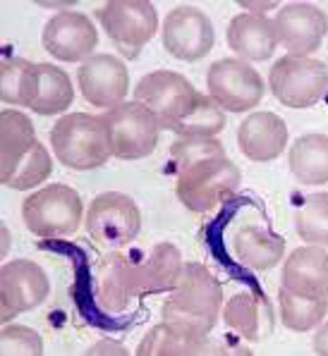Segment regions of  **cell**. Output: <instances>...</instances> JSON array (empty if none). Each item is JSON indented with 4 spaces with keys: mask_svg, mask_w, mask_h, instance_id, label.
I'll return each mask as SVG.
<instances>
[{
    "mask_svg": "<svg viewBox=\"0 0 328 356\" xmlns=\"http://www.w3.org/2000/svg\"><path fill=\"white\" fill-rule=\"evenodd\" d=\"M182 254L168 242L154 246L144 261H132L127 254H111L98 266L96 301L108 314H120L132 297L173 292L182 277Z\"/></svg>",
    "mask_w": 328,
    "mask_h": 356,
    "instance_id": "6da1fadb",
    "label": "cell"
},
{
    "mask_svg": "<svg viewBox=\"0 0 328 356\" xmlns=\"http://www.w3.org/2000/svg\"><path fill=\"white\" fill-rule=\"evenodd\" d=\"M223 287L201 263H185L173 297L163 304V321L199 337H209L218 323Z\"/></svg>",
    "mask_w": 328,
    "mask_h": 356,
    "instance_id": "7a4b0ae2",
    "label": "cell"
},
{
    "mask_svg": "<svg viewBox=\"0 0 328 356\" xmlns=\"http://www.w3.org/2000/svg\"><path fill=\"white\" fill-rule=\"evenodd\" d=\"M51 146L58 161L72 170L101 168L113 156L103 115L72 113L60 118L51 129Z\"/></svg>",
    "mask_w": 328,
    "mask_h": 356,
    "instance_id": "3957f363",
    "label": "cell"
},
{
    "mask_svg": "<svg viewBox=\"0 0 328 356\" xmlns=\"http://www.w3.org/2000/svg\"><path fill=\"white\" fill-rule=\"evenodd\" d=\"M242 172L226 156L206 158L178 172V199L189 211L209 213L240 189Z\"/></svg>",
    "mask_w": 328,
    "mask_h": 356,
    "instance_id": "277c9868",
    "label": "cell"
},
{
    "mask_svg": "<svg viewBox=\"0 0 328 356\" xmlns=\"http://www.w3.org/2000/svg\"><path fill=\"white\" fill-rule=\"evenodd\" d=\"M22 218H24L26 229L41 239L70 237L79 229V222L84 218V204L72 187L51 184L24 199Z\"/></svg>",
    "mask_w": 328,
    "mask_h": 356,
    "instance_id": "5b68a950",
    "label": "cell"
},
{
    "mask_svg": "<svg viewBox=\"0 0 328 356\" xmlns=\"http://www.w3.org/2000/svg\"><path fill=\"white\" fill-rule=\"evenodd\" d=\"M108 38L127 60H136L141 48L156 36L158 15L149 0H111L96 10Z\"/></svg>",
    "mask_w": 328,
    "mask_h": 356,
    "instance_id": "8992f818",
    "label": "cell"
},
{
    "mask_svg": "<svg viewBox=\"0 0 328 356\" xmlns=\"http://www.w3.org/2000/svg\"><path fill=\"white\" fill-rule=\"evenodd\" d=\"M199 91L182 74L171 70H158L141 76L134 89V101L149 108L163 129H171L182 122L199 101Z\"/></svg>",
    "mask_w": 328,
    "mask_h": 356,
    "instance_id": "52a82bcc",
    "label": "cell"
},
{
    "mask_svg": "<svg viewBox=\"0 0 328 356\" xmlns=\"http://www.w3.org/2000/svg\"><path fill=\"white\" fill-rule=\"evenodd\" d=\"M271 94L288 108H309L324 98L328 89V67L321 60L283 56L269 74Z\"/></svg>",
    "mask_w": 328,
    "mask_h": 356,
    "instance_id": "ba28073f",
    "label": "cell"
},
{
    "mask_svg": "<svg viewBox=\"0 0 328 356\" xmlns=\"http://www.w3.org/2000/svg\"><path fill=\"white\" fill-rule=\"evenodd\" d=\"M103 120L111 136V151L118 161H139L156 151L161 124L139 101L120 103L103 115Z\"/></svg>",
    "mask_w": 328,
    "mask_h": 356,
    "instance_id": "9c48e42d",
    "label": "cell"
},
{
    "mask_svg": "<svg viewBox=\"0 0 328 356\" xmlns=\"http://www.w3.org/2000/svg\"><path fill=\"white\" fill-rule=\"evenodd\" d=\"M141 229V213L134 199L118 191L98 194L86 213V232L98 246L123 249L132 244Z\"/></svg>",
    "mask_w": 328,
    "mask_h": 356,
    "instance_id": "30bf717a",
    "label": "cell"
},
{
    "mask_svg": "<svg viewBox=\"0 0 328 356\" xmlns=\"http://www.w3.org/2000/svg\"><path fill=\"white\" fill-rule=\"evenodd\" d=\"M209 96L223 111L244 113L259 106L264 98V79L244 60L223 58L213 63L206 74Z\"/></svg>",
    "mask_w": 328,
    "mask_h": 356,
    "instance_id": "8fae6325",
    "label": "cell"
},
{
    "mask_svg": "<svg viewBox=\"0 0 328 356\" xmlns=\"http://www.w3.org/2000/svg\"><path fill=\"white\" fill-rule=\"evenodd\" d=\"M51 294V282L41 266L26 259H15L0 268V321L41 306Z\"/></svg>",
    "mask_w": 328,
    "mask_h": 356,
    "instance_id": "7c38bea8",
    "label": "cell"
},
{
    "mask_svg": "<svg viewBox=\"0 0 328 356\" xmlns=\"http://www.w3.org/2000/svg\"><path fill=\"white\" fill-rule=\"evenodd\" d=\"M216 34L213 24L201 10L192 5H180L168 13L163 22V46L173 58L194 63L211 53Z\"/></svg>",
    "mask_w": 328,
    "mask_h": 356,
    "instance_id": "4fadbf2b",
    "label": "cell"
},
{
    "mask_svg": "<svg viewBox=\"0 0 328 356\" xmlns=\"http://www.w3.org/2000/svg\"><path fill=\"white\" fill-rule=\"evenodd\" d=\"M273 26H276L278 43L288 48V56L309 58L324 43L328 31V15L319 5L290 3L278 10Z\"/></svg>",
    "mask_w": 328,
    "mask_h": 356,
    "instance_id": "5bb4252c",
    "label": "cell"
},
{
    "mask_svg": "<svg viewBox=\"0 0 328 356\" xmlns=\"http://www.w3.org/2000/svg\"><path fill=\"white\" fill-rule=\"evenodd\" d=\"M98 46V31L91 19L75 10L58 13L43 26V48L63 63L89 60Z\"/></svg>",
    "mask_w": 328,
    "mask_h": 356,
    "instance_id": "9a60e30c",
    "label": "cell"
},
{
    "mask_svg": "<svg viewBox=\"0 0 328 356\" xmlns=\"http://www.w3.org/2000/svg\"><path fill=\"white\" fill-rule=\"evenodd\" d=\"M79 91L94 108H116L125 103L130 89V76L127 67L116 58L101 53V56H91L86 63L79 65Z\"/></svg>",
    "mask_w": 328,
    "mask_h": 356,
    "instance_id": "2e32d148",
    "label": "cell"
},
{
    "mask_svg": "<svg viewBox=\"0 0 328 356\" xmlns=\"http://www.w3.org/2000/svg\"><path fill=\"white\" fill-rule=\"evenodd\" d=\"M281 287L297 297H328V254L321 246H299L283 266Z\"/></svg>",
    "mask_w": 328,
    "mask_h": 356,
    "instance_id": "e0dca14e",
    "label": "cell"
},
{
    "mask_svg": "<svg viewBox=\"0 0 328 356\" xmlns=\"http://www.w3.org/2000/svg\"><path fill=\"white\" fill-rule=\"evenodd\" d=\"M240 151L254 163H269L286 151L288 124L276 113H251L237 129Z\"/></svg>",
    "mask_w": 328,
    "mask_h": 356,
    "instance_id": "ac0fdd59",
    "label": "cell"
},
{
    "mask_svg": "<svg viewBox=\"0 0 328 356\" xmlns=\"http://www.w3.org/2000/svg\"><path fill=\"white\" fill-rule=\"evenodd\" d=\"M223 321L247 342H264L273 335L276 316L271 301L259 292H237L226 304Z\"/></svg>",
    "mask_w": 328,
    "mask_h": 356,
    "instance_id": "d6986e66",
    "label": "cell"
},
{
    "mask_svg": "<svg viewBox=\"0 0 328 356\" xmlns=\"http://www.w3.org/2000/svg\"><path fill=\"white\" fill-rule=\"evenodd\" d=\"M226 38H228V46L240 58L251 60V63L269 60L278 48L276 26L264 15L242 13L237 17H233L231 24H228Z\"/></svg>",
    "mask_w": 328,
    "mask_h": 356,
    "instance_id": "ffe728a7",
    "label": "cell"
},
{
    "mask_svg": "<svg viewBox=\"0 0 328 356\" xmlns=\"http://www.w3.org/2000/svg\"><path fill=\"white\" fill-rule=\"evenodd\" d=\"M213 342L209 337H199L173 323L163 321L161 325L151 327L141 344L136 347V356H194L213 354Z\"/></svg>",
    "mask_w": 328,
    "mask_h": 356,
    "instance_id": "44dd1931",
    "label": "cell"
},
{
    "mask_svg": "<svg viewBox=\"0 0 328 356\" xmlns=\"http://www.w3.org/2000/svg\"><path fill=\"white\" fill-rule=\"evenodd\" d=\"M233 249L240 263L254 268V270H269L286 256V239L259 225H247L237 229Z\"/></svg>",
    "mask_w": 328,
    "mask_h": 356,
    "instance_id": "7402d4cb",
    "label": "cell"
},
{
    "mask_svg": "<svg viewBox=\"0 0 328 356\" xmlns=\"http://www.w3.org/2000/svg\"><path fill=\"white\" fill-rule=\"evenodd\" d=\"M288 168L292 177L302 184L328 182V136L304 134L290 146Z\"/></svg>",
    "mask_w": 328,
    "mask_h": 356,
    "instance_id": "603a6c76",
    "label": "cell"
},
{
    "mask_svg": "<svg viewBox=\"0 0 328 356\" xmlns=\"http://www.w3.org/2000/svg\"><path fill=\"white\" fill-rule=\"evenodd\" d=\"M0 96L13 106H34L39 96V65L24 58L5 60L0 65Z\"/></svg>",
    "mask_w": 328,
    "mask_h": 356,
    "instance_id": "cb8c5ba5",
    "label": "cell"
},
{
    "mask_svg": "<svg viewBox=\"0 0 328 356\" xmlns=\"http://www.w3.org/2000/svg\"><path fill=\"white\" fill-rule=\"evenodd\" d=\"M36 144L34 124L19 111L0 115V177L15 168V163Z\"/></svg>",
    "mask_w": 328,
    "mask_h": 356,
    "instance_id": "d4e9b609",
    "label": "cell"
},
{
    "mask_svg": "<svg viewBox=\"0 0 328 356\" xmlns=\"http://www.w3.org/2000/svg\"><path fill=\"white\" fill-rule=\"evenodd\" d=\"M75 101V89L70 84V76L65 70L56 65H39V96L31 111L39 115H58L65 113Z\"/></svg>",
    "mask_w": 328,
    "mask_h": 356,
    "instance_id": "484cf974",
    "label": "cell"
},
{
    "mask_svg": "<svg viewBox=\"0 0 328 356\" xmlns=\"http://www.w3.org/2000/svg\"><path fill=\"white\" fill-rule=\"evenodd\" d=\"M278 304H281L283 325L295 332L314 330L328 314V297L321 299L297 297V294L288 292L286 287H281V292H278Z\"/></svg>",
    "mask_w": 328,
    "mask_h": 356,
    "instance_id": "4316f807",
    "label": "cell"
},
{
    "mask_svg": "<svg viewBox=\"0 0 328 356\" xmlns=\"http://www.w3.org/2000/svg\"><path fill=\"white\" fill-rule=\"evenodd\" d=\"M51 170H53V163H51V156H48L46 146L41 141H36L24 156L15 163V168L10 170L8 175L0 177V182L10 189H19V191H26L36 184H41L43 179L51 177Z\"/></svg>",
    "mask_w": 328,
    "mask_h": 356,
    "instance_id": "83f0119b",
    "label": "cell"
},
{
    "mask_svg": "<svg viewBox=\"0 0 328 356\" xmlns=\"http://www.w3.org/2000/svg\"><path fill=\"white\" fill-rule=\"evenodd\" d=\"M297 237L307 244L328 246V191L309 196L295 220Z\"/></svg>",
    "mask_w": 328,
    "mask_h": 356,
    "instance_id": "f1b7e54d",
    "label": "cell"
},
{
    "mask_svg": "<svg viewBox=\"0 0 328 356\" xmlns=\"http://www.w3.org/2000/svg\"><path fill=\"white\" fill-rule=\"evenodd\" d=\"M223 127H226L223 108L211 96H199L192 113L175 124L173 131L180 136H216Z\"/></svg>",
    "mask_w": 328,
    "mask_h": 356,
    "instance_id": "f546056e",
    "label": "cell"
},
{
    "mask_svg": "<svg viewBox=\"0 0 328 356\" xmlns=\"http://www.w3.org/2000/svg\"><path fill=\"white\" fill-rule=\"evenodd\" d=\"M171 156L180 172V170L194 165V163L206 161V158L226 156V149L213 136H180L178 141L171 144Z\"/></svg>",
    "mask_w": 328,
    "mask_h": 356,
    "instance_id": "4dcf8cb0",
    "label": "cell"
},
{
    "mask_svg": "<svg viewBox=\"0 0 328 356\" xmlns=\"http://www.w3.org/2000/svg\"><path fill=\"white\" fill-rule=\"evenodd\" d=\"M0 352L5 356L13 354H43V339L36 330L26 325H8L3 327V337H0Z\"/></svg>",
    "mask_w": 328,
    "mask_h": 356,
    "instance_id": "1f68e13d",
    "label": "cell"
},
{
    "mask_svg": "<svg viewBox=\"0 0 328 356\" xmlns=\"http://www.w3.org/2000/svg\"><path fill=\"white\" fill-rule=\"evenodd\" d=\"M86 354H118V356H127L130 352L125 349V344L116 342V339H101L94 347H89Z\"/></svg>",
    "mask_w": 328,
    "mask_h": 356,
    "instance_id": "d6a6232c",
    "label": "cell"
},
{
    "mask_svg": "<svg viewBox=\"0 0 328 356\" xmlns=\"http://www.w3.org/2000/svg\"><path fill=\"white\" fill-rule=\"evenodd\" d=\"M314 354L328 356V323L319 327V332L314 335Z\"/></svg>",
    "mask_w": 328,
    "mask_h": 356,
    "instance_id": "836d02e7",
    "label": "cell"
},
{
    "mask_svg": "<svg viewBox=\"0 0 328 356\" xmlns=\"http://www.w3.org/2000/svg\"><path fill=\"white\" fill-rule=\"evenodd\" d=\"M242 8L249 10V15H264L271 8H278V3H240Z\"/></svg>",
    "mask_w": 328,
    "mask_h": 356,
    "instance_id": "e575fe53",
    "label": "cell"
}]
</instances>
